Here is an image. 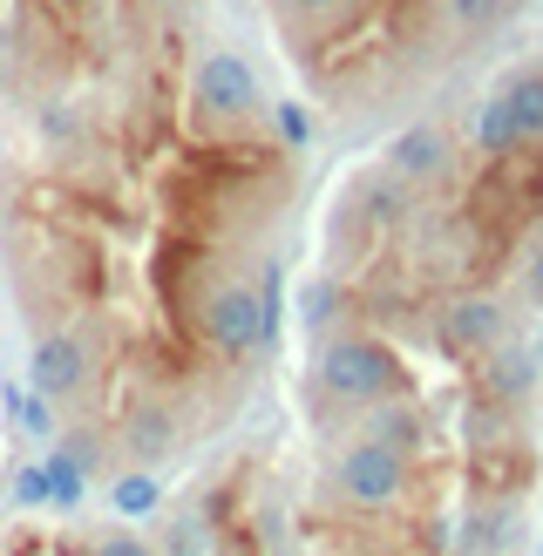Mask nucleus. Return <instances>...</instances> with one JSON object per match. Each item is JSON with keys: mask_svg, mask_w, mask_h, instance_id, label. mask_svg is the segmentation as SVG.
Instances as JSON below:
<instances>
[{"mask_svg": "<svg viewBox=\"0 0 543 556\" xmlns=\"http://www.w3.org/2000/svg\"><path fill=\"white\" fill-rule=\"evenodd\" d=\"M326 476H333V495L346 509L374 516V509H394L407 495V482H415V455H401V448H388V441H374V434H353Z\"/></svg>", "mask_w": 543, "mask_h": 556, "instance_id": "obj_1", "label": "nucleus"}, {"mask_svg": "<svg viewBox=\"0 0 543 556\" xmlns=\"http://www.w3.org/2000/svg\"><path fill=\"white\" fill-rule=\"evenodd\" d=\"M313 380H319L333 401H346V407H374V401H388L394 387H401V359L380 346L374 332H340V340L319 346Z\"/></svg>", "mask_w": 543, "mask_h": 556, "instance_id": "obj_2", "label": "nucleus"}, {"mask_svg": "<svg viewBox=\"0 0 543 556\" xmlns=\"http://www.w3.org/2000/svg\"><path fill=\"white\" fill-rule=\"evenodd\" d=\"M258 109V75L252 62H238L231 48H211L198 68H190V116L225 129V123H244Z\"/></svg>", "mask_w": 543, "mask_h": 556, "instance_id": "obj_3", "label": "nucleus"}, {"mask_svg": "<svg viewBox=\"0 0 543 556\" xmlns=\"http://www.w3.org/2000/svg\"><path fill=\"white\" fill-rule=\"evenodd\" d=\"M198 332H204V340L225 353V359L265 346V299H258V286H244V278H231V286H211L204 305H198Z\"/></svg>", "mask_w": 543, "mask_h": 556, "instance_id": "obj_4", "label": "nucleus"}, {"mask_svg": "<svg viewBox=\"0 0 543 556\" xmlns=\"http://www.w3.org/2000/svg\"><path fill=\"white\" fill-rule=\"evenodd\" d=\"M27 387L48 401H68L89 387V346L75 340V332H41L35 353H27Z\"/></svg>", "mask_w": 543, "mask_h": 556, "instance_id": "obj_5", "label": "nucleus"}, {"mask_svg": "<svg viewBox=\"0 0 543 556\" xmlns=\"http://www.w3.org/2000/svg\"><path fill=\"white\" fill-rule=\"evenodd\" d=\"M388 177H401L407 190H428L449 177V136L434 123H407L388 136Z\"/></svg>", "mask_w": 543, "mask_h": 556, "instance_id": "obj_6", "label": "nucleus"}, {"mask_svg": "<svg viewBox=\"0 0 543 556\" xmlns=\"http://www.w3.org/2000/svg\"><path fill=\"white\" fill-rule=\"evenodd\" d=\"M496 340H503V305L496 299H482V292H469V299H455L449 313H442V346L449 353H496Z\"/></svg>", "mask_w": 543, "mask_h": 556, "instance_id": "obj_7", "label": "nucleus"}, {"mask_svg": "<svg viewBox=\"0 0 543 556\" xmlns=\"http://www.w3.org/2000/svg\"><path fill=\"white\" fill-rule=\"evenodd\" d=\"M496 96H503V109H509V123H516V143H523V150H543V62L509 68Z\"/></svg>", "mask_w": 543, "mask_h": 556, "instance_id": "obj_8", "label": "nucleus"}, {"mask_svg": "<svg viewBox=\"0 0 543 556\" xmlns=\"http://www.w3.org/2000/svg\"><path fill=\"white\" fill-rule=\"evenodd\" d=\"M361 434H374V441H388V448H401V455H421V441H428V421H421V407L415 401H374L367 407V421H361Z\"/></svg>", "mask_w": 543, "mask_h": 556, "instance_id": "obj_9", "label": "nucleus"}, {"mask_svg": "<svg viewBox=\"0 0 543 556\" xmlns=\"http://www.w3.org/2000/svg\"><path fill=\"white\" fill-rule=\"evenodd\" d=\"M89 462H96L89 441H68V448L48 455V503L54 509H75L81 495H89Z\"/></svg>", "mask_w": 543, "mask_h": 556, "instance_id": "obj_10", "label": "nucleus"}, {"mask_svg": "<svg viewBox=\"0 0 543 556\" xmlns=\"http://www.w3.org/2000/svg\"><path fill=\"white\" fill-rule=\"evenodd\" d=\"M469 143L482 150V156H523V143H516V123H509V109H503V96H482V109H476V123H469Z\"/></svg>", "mask_w": 543, "mask_h": 556, "instance_id": "obj_11", "label": "nucleus"}, {"mask_svg": "<svg viewBox=\"0 0 543 556\" xmlns=\"http://www.w3.org/2000/svg\"><path fill=\"white\" fill-rule=\"evenodd\" d=\"M109 503H116V516H156L163 509V482L150 476V468H129V476H116V489H109Z\"/></svg>", "mask_w": 543, "mask_h": 556, "instance_id": "obj_12", "label": "nucleus"}, {"mask_svg": "<svg viewBox=\"0 0 543 556\" xmlns=\"http://www.w3.org/2000/svg\"><path fill=\"white\" fill-rule=\"evenodd\" d=\"M123 434H129V448L143 455V462H156L163 448H171V414H163V407H136Z\"/></svg>", "mask_w": 543, "mask_h": 556, "instance_id": "obj_13", "label": "nucleus"}, {"mask_svg": "<svg viewBox=\"0 0 543 556\" xmlns=\"http://www.w3.org/2000/svg\"><path fill=\"white\" fill-rule=\"evenodd\" d=\"M503 543H509V509H476L469 530H462V549H469V556H489Z\"/></svg>", "mask_w": 543, "mask_h": 556, "instance_id": "obj_14", "label": "nucleus"}, {"mask_svg": "<svg viewBox=\"0 0 543 556\" xmlns=\"http://www.w3.org/2000/svg\"><path fill=\"white\" fill-rule=\"evenodd\" d=\"M333 305H340V286H333V278H306V286H299V326L319 332L326 319H333Z\"/></svg>", "mask_w": 543, "mask_h": 556, "instance_id": "obj_15", "label": "nucleus"}, {"mask_svg": "<svg viewBox=\"0 0 543 556\" xmlns=\"http://www.w3.org/2000/svg\"><path fill=\"white\" fill-rule=\"evenodd\" d=\"M204 549H211V530L198 516H177L171 530H163V556H204Z\"/></svg>", "mask_w": 543, "mask_h": 556, "instance_id": "obj_16", "label": "nucleus"}, {"mask_svg": "<svg viewBox=\"0 0 543 556\" xmlns=\"http://www.w3.org/2000/svg\"><path fill=\"white\" fill-rule=\"evenodd\" d=\"M503 14H509V0H449V21L469 27V35H476V27H496Z\"/></svg>", "mask_w": 543, "mask_h": 556, "instance_id": "obj_17", "label": "nucleus"}, {"mask_svg": "<svg viewBox=\"0 0 543 556\" xmlns=\"http://www.w3.org/2000/svg\"><path fill=\"white\" fill-rule=\"evenodd\" d=\"M14 421H21L27 434H41V441H48V434H54V401H48V394H35V387H21Z\"/></svg>", "mask_w": 543, "mask_h": 556, "instance_id": "obj_18", "label": "nucleus"}, {"mask_svg": "<svg viewBox=\"0 0 543 556\" xmlns=\"http://www.w3.org/2000/svg\"><path fill=\"white\" fill-rule=\"evenodd\" d=\"M14 503L21 509H48V462H35V468L14 476Z\"/></svg>", "mask_w": 543, "mask_h": 556, "instance_id": "obj_19", "label": "nucleus"}, {"mask_svg": "<svg viewBox=\"0 0 543 556\" xmlns=\"http://www.w3.org/2000/svg\"><path fill=\"white\" fill-rule=\"evenodd\" d=\"M536 380V367H530V359H496V374H489V387H496V394H523V387Z\"/></svg>", "mask_w": 543, "mask_h": 556, "instance_id": "obj_20", "label": "nucleus"}, {"mask_svg": "<svg viewBox=\"0 0 543 556\" xmlns=\"http://www.w3.org/2000/svg\"><path fill=\"white\" fill-rule=\"evenodd\" d=\"M279 136H286L292 150H306V143H313V116H306L299 102H279Z\"/></svg>", "mask_w": 543, "mask_h": 556, "instance_id": "obj_21", "label": "nucleus"}, {"mask_svg": "<svg viewBox=\"0 0 543 556\" xmlns=\"http://www.w3.org/2000/svg\"><path fill=\"white\" fill-rule=\"evenodd\" d=\"M89 556H156V549H150L143 536H129V530H109V536H102Z\"/></svg>", "mask_w": 543, "mask_h": 556, "instance_id": "obj_22", "label": "nucleus"}, {"mask_svg": "<svg viewBox=\"0 0 543 556\" xmlns=\"http://www.w3.org/2000/svg\"><path fill=\"white\" fill-rule=\"evenodd\" d=\"M286 8H292V14H306V21H340L353 0H286Z\"/></svg>", "mask_w": 543, "mask_h": 556, "instance_id": "obj_23", "label": "nucleus"}, {"mask_svg": "<svg viewBox=\"0 0 543 556\" xmlns=\"http://www.w3.org/2000/svg\"><path fill=\"white\" fill-rule=\"evenodd\" d=\"M150 8H198V0H150Z\"/></svg>", "mask_w": 543, "mask_h": 556, "instance_id": "obj_24", "label": "nucleus"}, {"mask_svg": "<svg viewBox=\"0 0 543 556\" xmlns=\"http://www.w3.org/2000/svg\"><path fill=\"white\" fill-rule=\"evenodd\" d=\"M536 292H543V252H536Z\"/></svg>", "mask_w": 543, "mask_h": 556, "instance_id": "obj_25", "label": "nucleus"}]
</instances>
